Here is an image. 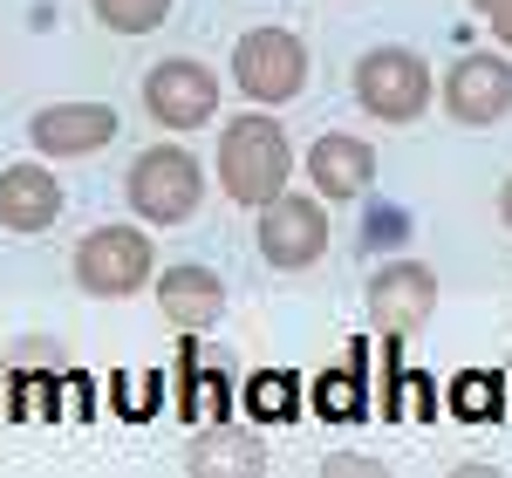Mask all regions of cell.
<instances>
[{"instance_id": "277c9868", "label": "cell", "mask_w": 512, "mask_h": 478, "mask_svg": "<svg viewBox=\"0 0 512 478\" xmlns=\"http://www.w3.org/2000/svg\"><path fill=\"white\" fill-rule=\"evenodd\" d=\"M233 82L253 103H294L308 89V48L287 28H246L233 41Z\"/></svg>"}, {"instance_id": "ba28073f", "label": "cell", "mask_w": 512, "mask_h": 478, "mask_svg": "<svg viewBox=\"0 0 512 478\" xmlns=\"http://www.w3.org/2000/svg\"><path fill=\"white\" fill-rule=\"evenodd\" d=\"M144 110L164 130H198V123L219 117V76L205 62H192V55H164L144 76Z\"/></svg>"}, {"instance_id": "6da1fadb", "label": "cell", "mask_w": 512, "mask_h": 478, "mask_svg": "<svg viewBox=\"0 0 512 478\" xmlns=\"http://www.w3.org/2000/svg\"><path fill=\"white\" fill-rule=\"evenodd\" d=\"M287 178H294V144H287V130L267 110H253V117L219 130V185H226L233 205L260 212L267 199L287 192Z\"/></svg>"}, {"instance_id": "5b68a950", "label": "cell", "mask_w": 512, "mask_h": 478, "mask_svg": "<svg viewBox=\"0 0 512 478\" xmlns=\"http://www.w3.org/2000/svg\"><path fill=\"white\" fill-rule=\"evenodd\" d=\"M355 103L383 123H417L431 110V69L410 48H369L355 62Z\"/></svg>"}, {"instance_id": "30bf717a", "label": "cell", "mask_w": 512, "mask_h": 478, "mask_svg": "<svg viewBox=\"0 0 512 478\" xmlns=\"http://www.w3.org/2000/svg\"><path fill=\"white\" fill-rule=\"evenodd\" d=\"M28 137L41 158H89L117 137V110L110 103H48V110H35Z\"/></svg>"}, {"instance_id": "9c48e42d", "label": "cell", "mask_w": 512, "mask_h": 478, "mask_svg": "<svg viewBox=\"0 0 512 478\" xmlns=\"http://www.w3.org/2000/svg\"><path fill=\"white\" fill-rule=\"evenodd\" d=\"M444 110L465 130H485L512 110V62L506 55H458V69L444 76Z\"/></svg>"}, {"instance_id": "7a4b0ae2", "label": "cell", "mask_w": 512, "mask_h": 478, "mask_svg": "<svg viewBox=\"0 0 512 478\" xmlns=\"http://www.w3.org/2000/svg\"><path fill=\"white\" fill-rule=\"evenodd\" d=\"M123 192H130V212L144 226H185L198 212V199H205V171H198V158L185 144H151V151L130 158Z\"/></svg>"}, {"instance_id": "ac0fdd59", "label": "cell", "mask_w": 512, "mask_h": 478, "mask_svg": "<svg viewBox=\"0 0 512 478\" xmlns=\"http://www.w3.org/2000/svg\"><path fill=\"white\" fill-rule=\"evenodd\" d=\"M492 390H499L492 376H472V383H458V410H465V417H492V410H499V403H492Z\"/></svg>"}, {"instance_id": "e0dca14e", "label": "cell", "mask_w": 512, "mask_h": 478, "mask_svg": "<svg viewBox=\"0 0 512 478\" xmlns=\"http://www.w3.org/2000/svg\"><path fill=\"white\" fill-rule=\"evenodd\" d=\"M321 417H355V410H362V403H355V383L349 376H321Z\"/></svg>"}, {"instance_id": "5bb4252c", "label": "cell", "mask_w": 512, "mask_h": 478, "mask_svg": "<svg viewBox=\"0 0 512 478\" xmlns=\"http://www.w3.org/2000/svg\"><path fill=\"white\" fill-rule=\"evenodd\" d=\"M192 472H246V478H260L267 472V458H260V444L253 438H239V431H205L192 451Z\"/></svg>"}, {"instance_id": "8fae6325", "label": "cell", "mask_w": 512, "mask_h": 478, "mask_svg": "<svg viewBox=\"0 0 512 478\" xmlns=\"http://www.w3.org/2000/svg\"><path fill=\"white\" fill-rule=\"evenodd\" d=\"M308 178H315L321 199H335V205L369 199V185H376V144L349 137V130H328V137L308 144Z\"/></svg>"}, {"instance_id": "8992f818", "label": "cell", "mask_w": 512, "mask_h": 478, "mask_svg": "<svg viewBox=\"0 0 512 478\" xmlns=\"http://www.w3.org/2000/svg\"><path fill=\"white\" fill-rule=\"evenodd\" d=\"M321 253H328V212H321V199L280 192V199L260 205V260H267V267L308 274Z\"/></svg>"}, {"instance_id": "2e32d148", "label": "cell", "mask_w": 512, "mask_h": 478, "mask_svg": "<svg viewBox=\"0 0 512 478\" xmlns=\"http://www.w3.org/2000/svg\"><path fill=\"white\" fill-rule=\"evenodd\" d=\"M246 410H253V417H301V383L280 376V369H267V376L246 383Z\"/></svg>"}, {"instance_id": "52a82bcc", "label": "cell", "mask_w": 512, "mask_h": 478, "mask_svg": "<svg viewBox=\"0 0 512 478\" xmlns=\"http://www.w3.org/2000/svg\"><path fill=\"white\" fill-rule=\"evenodd\" d=\"M362 301H369V328H376V335H390V342H403V335H417V328L431 321L437 274L424 267V260H390V267H376V274H369Z\"/></svg>"}, {"instance_id": "9a60e30c", "label": "cell", "mask_w": 512, "mask_h": 478, "mask_svg": "<svg viewBox=\"0 0 512 478\" xmlns=\"http://www.w3.org/2000/svg\"><path fill=\"white\" fill-rule=\"evenodd\" d=\"M89 7L110 35H151V28L171 21V0H89Z\"/></svg>"}, {"instance_id": "3957f363", "label": "cell", "mask_w": 512, "mask_h": 478, "mask_svg": "<svg viewBox=\"0 0 512 478\" xmlns=\"http://www.w3.org/2000/svg\"><path fill=\"white\" fill-rule=\"evenodd\" d=\"M151 274H158V253H151V233H137V226H96L76 246V287L96 301H123Z\"/></svg>"}, {"instance_id": "7c38bea8", "label": "cell", "mask_w": 512, "mask_h": 478, "mask_svg": "<svg viewBox=\"0 0 512 478\" xmlns=\"http://www.w3.org/2000/svg\"><path fill=\"white\" fill-rule=\"evenodd\" d=\"M158 315L178 328V335H205V328H219L226 321V280L212 274V267H164L158 274Z\"/></svg>"}, {"instance_id": "4fadbf2b", "label": "cell", "mask_w": 512, "mask_h": 478, "mask_svg": "<svg viewBox=\"0 0 512 478\" xmlns=\"http://www.w3.org/2000/svg\"><path fill=\"white\" fill-rule=\"evenodd\" d=\"M62 219V185L41 164H7L0 171V226L7 233H48Z\"/></svg>"}, {"instance_id": "d6986e66", "label": "cell", "mask_w": 512, "mask_h": 478, "mask_svg": "<svg viewBox=\"0 0 512 478\" xmlns=\"http://www.w3.org/2000/svg\"><path fill=\"white\" fill-rule=\"evenodd\" d=\"M472 7L485 14V21H492V35H499V41L512 48V0H472Z\"/></svg>"}, {"instance_id": "44dd1931", "label": "cell", "mask_w": 512, "mask_h": 478, "mask_svg": "<svg viewBox=\"0 0 512 478\" xmlns=\"http://www.w3.org/2000/svg\"><path fill=\"white\" fill-rule=\"evenodd\" d=\"M499 219H506V233H512V178L499 185Z\"/></svg>"}, {"instance_id": "ffe728a7", "label": "cell", "mask_w": 512, "mask_h": 478, "mask_svg": "<svg viewBox=\"0 0 512 478\" xmlns=\"http://www.w3.org/2000/svg\"><path fill=\"white\" fill-rule=\"evenodd\" d=\"M321 472H328V478H376L383 465H369V458H328Z\"/></svg>"}]
</instances>
